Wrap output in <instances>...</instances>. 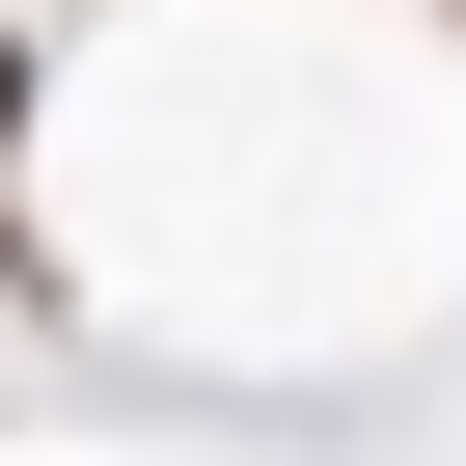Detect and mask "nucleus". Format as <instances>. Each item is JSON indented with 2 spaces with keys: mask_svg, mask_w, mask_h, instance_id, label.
<instances>
[{
  "mask_svg": "<svg viewBox=\"0 0 466 466\" xmlns=\"http://www.w3.org/2000/svg\"><path fill=\"white\" fill-rule=\"evenodd\" d=\"M0 165H28V56H0Z\"/></svg>",
  "mask_w": 466,
  "mask_h": 466,
  "instance_id": "obj_1",
  "label": "nucleus"
}]
</instances>
